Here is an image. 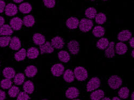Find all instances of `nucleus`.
I'll list each match as a JSON object with an SVG mask.
<instances>
[{
	"label": "nucleus",
	"mask_w": 134,
	"mask_h": 100,
	"mask_svg": "<svg viewBox=\"0 0 134 100\" xmlns=\"http://www.w3.org/2000/svg\"><path fill=\"white\" fill-rule=\"evenodd\" d=\"M5 98H6L5 93L2 90H0V100H3L5 99Z\"/></svg>",
	"instance_id": "obj_41"
},
{
	"label": "nucleus",
	"mask_w": 134,
	"mask_h": 100,
	"mask_svg": "<svg viewBox=\"0 0 134 100\" xmlns=\"http://www.w3.org/2000/svg\"><path fill=\"white\" fill-rule=\"evenodd\" d=\"M132 37V33L127 30L121 31L118 35V39L121 42L128 41Z\"/></svg>",
	"instance_id": "obj_12"
},
{
	"label": "nucleus",
	"mask_w": 134,
	"mask_h": 100,
	"mask_svg": "<svg viewBox=\"0 0 134 100\" xmlns=\"http://www.w3.org/2000/svg\"><path fill=\"white\" fill-rule=\"evenodd\" d=\"M3 74L5 78L11 79L14 78L15 75V71L12 68L7 67L3 70Z\"/></svg>",
	"instance_id": "obj_28"
},
{
	"label": "nucleus",
	"mask_w": 134,
	"mask_h": 100,
	"mask_svg": "<svg viewBox=\"0 0 134 100\" xmlns=\"http://www.w3.org/2000/svg\"><path fill=\"white\" fill-rule=\"evenodd\" d=\"M23 22V24L26 27H32L35 24V19L32 15H27L24 17Z\"/></svg>",
	"instance_id": "obj_20"
},
{
	"label": "nucleus",
	"mask_w": 134,
	"mask_h": 100,
	"mask_svg": "<svg viewBox=\"0 0 134 100\" xmlns=\"http://www.w3.org/2000/svg\"><path fill=\"white\" fill-rule=\"evenodd\" d=\"M128 50V47L126 44L122 42L117 43L115 46V52L119 55H125Z\"/></svg>",
	"instance_id": "obj_15"
},
{
	"label": "nucleus",
	"mask_w": 134,
	"mask_h": 100,
	"mask_svg": "<svg viewBox=\"0 0 134 100\" xmlns=\"http://www.w3.org/2000/svg\"><path fill=\"white\" fill-rule=\"evenodd\" d=\"M5 23V19L2 16H0V27L3 26Z\"/></svg>",
	"instance_id": "obj_42"
},
{
	"label": "nucleus",
	"mask_w": 134,
	"mask_h": 100,
	"mask_svg": "<svg viewBox=\"0 0 134 100\" xmlns=\"http://www.w3.org/2000/svg\"><path fill=\"white\" fill-rule=\"evenodd\" d=\"M25 75L23 73H19L14 77V83L16 85H21L24 82Z\"/></svg>",
	"instance_id": "obj_31"
},
{
	"label": "nucleus",
	"mask_w": 134,
	"mask_h": 100,
	"mask_svg": "<svg viewBox=\"0 0 134 100\" xmlns=\"http://www.w3.org/2000/svg\"><path fill=\"white\" fill-rule=\"evenodd\" d=\"M103 1H108V0H103Z\"/></svg>",
	"instance_id": "obj_49"
},
{
	"label": "nucleus",
	"mask_w": 134,
	"mask_h": 100,
	"mask_svg": "<svg viewBox=\"0 0 134 100\" xmlns=\"http://www.w3.org/2000/svg\"><path fill=\"white\" fill-rule=\"evenodd\" d=\"M13 1L15 2V3H21V2H23L24 0H13Z\"/></svg>",
	"instance_id": "obj_44"
},
{
	"label": "nucleus",
	"mask_w": 134,
	"mask_h": 100,
	"mask_svg": "<svg viewBox=\"0 0 134 100\" xmlns=\"http://www.w3.org/2000/svg\"><path fill=\"white\" fill-rule=\"evenodd\" d=\"M131 99L132 100H133L134 99V93L133 92L132 94H131Z\"/></svg>",
	"instance_id": "obj_46"
},
{
	"label": "nucleus",
	"mask_w": 134,
	"mask_h": 100,
	"mask_svg": "<svg viewBox=\"0 0 134 100\" xmlns=\"http://www.w3.org/2000/svg\"><path fill=\"white\" fill-rule=\"evenodd\" d=\"M39 55V51L38 49L35 47L30 48L26 52V56L31 60L37 58Z\"/></svg>",
	"instance_id": "obj_17"
},
{
	"label": "nucleus",
	"mask_w": 134,
	"mask_h": 100,
	"mask_svg": "<svg viewBox=\"0 0 134 100\" xmlns=\"http://www.w3.org/2000/svg\"><path fill=\"white\" fill-rule=\"evenodd\" d=\"M30 97L27 93L25 92H20L19 93L17 99L18 100H27L30 99Z\"/></svg>",
	"instance_id": "obj_39"
},
{
	"label": "nucleus",
	"mask_w": 134,
	"mask_h": 100,
	"mask_svg": "<svg viewBox=\"0 0 134 100\" xmlns=\"http://www.w3.org/2000/svg\"><path fill=\"white\" fill-rule=\"evenodd\" d=\"M85 15L86 17L89 19H93L97 15V10L95 8L92 7L88 8L85 10Z\"/></svg>",
	"instance_id": "obj_33"
},
{
	"label": "nucleus",
	"mask_w": 134,
	"mask_h": 100,
	"mask_svg": "<svg viewBox=\"0 0 134 100\" xmlns=\"http://www.w3.org/2000/svg\"><path fill=\"white\" fill-rule=\"evenodd\" d=\"M93 26V23L91 20L83 18L80 21L79 26L82 32H87L92 29Z\"/></svg>",
	"instance_id": "obj_3"
},
{
	"label": "nucleus",
	"mask_w": 134,
	"mask_h": 100,
	"mask_svg": "<svg viewBox=\"0 0 134 100\" xmlns=\"http://www.w3.org/2000/svg\"><path fill=\"white\" fill-rule=\"evenodd\" d=\"M69 51L73 55H76L80 51V44L76 40H71L68 43Z\"/></svg>",
	"instance_id": "obj_8"
},
{
	"label": "nucleus",
	"mask_w": 134,
	"mask_h": 100,
	"mask_svg": "<svg viewBox=\"0 0 134 100\" xmlns=\"http://www.w3.org/2000/svg\"><path fill=\"white\" fill-rule=\"evenodd\" d=\"M109 86L113 90H117L122 84V80L121 78L118 75H111L108 80Z\"/></svg>",
	"instance_id": "obj_2"
},
{
	"label": "nucleus",
	"mask_w": 134,
	"mask_h": 100,
	"mask_svg": "<svg viewBox=\"0 0 134 100\" xmlns=\"http://www.w3.org/2000/svg\"><path fill=\"white\" fill-rule=\"evenodd\" d=\"M26 57V51L23 48L16 52L15 54V58L17 61H21L25 60Z\"/></svg>",
	"instance_id": "obj_30"
},
{
	"label": "nucleus",
	"mask_w": 134,
	"mask_h": 100,
	"mask_svg": "<svg viewBox=\"0 0 134 100\" xmlns=\"http://www.w3.org/2000/svg\"><path fill=\"white\" fill-rule=\"evenodd\" d=\"M14 33L13 30L10 26L6 24L0 27V34L3 36H12Z\"/></svg>",
	"instance_id": "obj_16"
},
{
	"label": "nucleus",
	"mask_w": 134,
	"mask_h": 100,
	"mask_svg": "<svg viewBox=\"0 0 134 100\" xmlns=\"http://www.w3.org/2000/svg\"><path fill=\"white\" fill-rule=\"evenodd\" d=\"M91 1H95V0H91Z\"/></svg>",
	"instance_id": "obj_50"
},
{
	"label": "nucleus",
	"mask_w": 134,
	"mask_h": 100,
	"mask_svg": "<svg viewBox=\"0 0 134 100\" xmlns=\"http://www.w3.org/2000/svg\"><path fill=\"white\" fill-rule=\"evenodd\" d=\"M112 99H113V100H115V99L120 100V98H119V97H114L112 98Z\"/></svg>",
	"instance_id": "obj_45"
},
{
	"label": "nucleus",
	"mask_w": 134,
	"mask_h": 100,
	"mask_svg": "<svg viewBox=\"0 0 134 100\" xmlns=\"http://www.w3.org/2000/svg\"><path fill=\"white\" fill-rule=\"evenodd\" d=\"M64 66L60 63L54 64L51 68V72L55 77H60L63 74Z\"/></svg>",
	"instance_id": "obj_5"
},
{
	"label": "nucleus",
	"mask_w": 134,
	"mask_h": 100,
	"mask_svg": "<svg viewBox=\"0 0 134 100\" xmlns=\"http://www.w3.org/2000/svg\"><path fill=\"white\" fill-rule=\"evenodd\" d=\"M133 53H134V50H133L132 51V52H131V56H132L133 58L134 57V56H133V54H133Z\"/></svg>",
	"instance_id": "obj_48"
},
{
	"label": "nucleus",
	"mask_w": 134,
	"mask_h": 100,
	"mask_svg": "<svg viewBox=\"0 0 134 100\" xmlns=\"http://www.w3.org/2000/svg\"><path fill=\"white\" fill-rule=\"evenodd\" d=\"M18 9L20 13L24 14H26L30 13L31 11L32 8L31 5L29 3L25 2L20 4Z\"/></svg>",
	"instance_id": "obj_24"
},
{
	"label": "nucleus",
	"mask_w": 134,
	"mask_h": 100,
	"mask_svg": "<svg viewBox=\"0 0 134 100\" xmlns=\"http://www.w3.org/2000/svg\"><path fill=\"white\" fill-rule=\"evenodd\" d=\"M80 94V92L78 89L75 87H69L66 91L65 96L69 99H73L77 98Z\"/></svg>",
	"instance_id": "obj_10"
},
{
	"label": "nucleus",
	"mask_w": 134,
	"mask_h": 100,
	"mask_svg": "<svg viewBox=\"0 0 134 100\" xmlns=\"http://www.w3.org/2000/svg\"><path fill=\"white\" fill-rule=\"evenodd\" d=\"M19 93V88L17 86H12L8 91V94L11 97H16Z\"/></svg>",
	"instance_id": "obj_36"
},
{
	"label": "nucleus",
	"mask_w": 134,
	"mask_h": 100,
	"mask_svg": "<svg viewBox=\"0 0 134 100\" xmlns=\"http://www.w3.org/2000/svg\"><path fill=\"white\" fill-rule=\"evenodd\" d=\"M109 41L107 38H103L99 39L97 42V47L100 50H104L107 48L109 45Z\"/></svg>",
	"instance_id": "obj_26"
},
{
	"label": "nucleus",
	"mask_w": 134,
	"mask_h": 100,
	"mask_svg": "<svg viewBox=\"0 0 134 100\" xmlns=\"http://www.w3.org/2000/svg\"><path fill=\"white\" fill-rule=\"evenodd\" d=\"M100 86V80L97 77H93L87 84L86 90L90 92L97 90Z\"/></svg>",
	"instance_id": "obj_4"
},
{
	"label": "nucleus",
	"mask_w": 134,
	"mask_h": 100,
	"mask_svg": "<svg viewBox=\"0 0 134 100\" xmlns=\"http://www.w3.org/2000/svg\"><path fill=\"white\" fill-rule=\"evenodd\" d=\"M11 38L8 36H3L0 37V47L4 48L7 47L10 44Z\"/></svg>",
	"instance_id": "obj_35"
},
{
	"label": "nucleus",
	"mask_w": 134,
	"mask_h": 100,
	"mask_svg": "<svg viewBox=\"0 0 134 100\" xmlns=\"http://www.w3.org/2000/svg\"><path fill=\"white\" fill-rule=\"evenodd\" d=\"M58 57L60 61L64 63L68 62L70 59V55L69 54V53L64 50H62L59 52Z\"/></svg>",
	"instance_id": "obj_29"
},
{
	"label": "nucleus",
	"mask_w": 134,
	"mask_h": 100,
	"mask_svg": "<svg viewBox=\"0 0 134 100\" xmlns=\"http://www.w3.org/2000/svg\"><path fill=\"white\" fill-rule=\"evenodd\" d=\"M104 96V92L102 90H99L95 91L91 93L90 95V98L92 100H100L102 99Z\"/></svg>",
	"instance_id": "obj_27"
},
{
	"label": "nucleus",
	"mask_w": 134,
	"mask_h": 100,
	"mask_svg": "<svg viewBox=\"0 0 134 100\" xmlns=\"http://www.w3.org/2000/svg\"><path fill=\"white\" fill-rule=\"evenodd\" d=\"M74 73L77 80L80 81H85L88 77L87 70L82 66L76 67L74 70Z\"/></svg>",
	"instance_id": "obj_1"
},
{
	"label": "nucleus",
	"mask_w": 134,
	"mask_h": 100,
	"mask_svg": "<svg viewBox=\"0 0 134 100\" xmlns=\"http://www.w3.org/2000/svg\"><path fill=\"white\" fill-rule=\"evenodd\" d=\"M37 68L34 65H30L25 70V73L28 78L34 77L37 73Z\"/></svg>",
	"instance_id": "obj_19"
},
{
	"label": "nucleus",
	"mask_w": 134,
	"mask_h": 100,
	"mask_svg": "<svg viewBox=\"0 0 134 100\" xmlns=\"http://www.w3.org/2000/svg\"><path fill=\"white\" fill-rule=\"evenodd\" d=\"M5 8V3L2 0H0V14L3 13Z\"/></svg>",
	"instance_id": "obj_40"
},
{
	"label": "nucleus",
	"mask_w": 134,
	"mask_h": 100,
	"mask_svg": "<svg viewBox=\"0 0 134 100\" xmlns=\"http://www.w3.org/2000/svg\"><path fill=\"white\" fill-rule=\"evenodd\" d=\"M23 90L28 94H31L35 91L34 84L30 80L26 81L23 85Z\"/></svg>",
	"instance_id": "obj_25"
},
{
	"label": "nucleus",
	"mask_w": 134,
	"mask_h": 100,
	"mask_svg": "<svg viewBox=\"0 0 134 100\" xmlns=\"http://www.w3.org/2000/svg\"><path fill=\"white\" fill-rule=\"evenodd\" d=\"M10 47L14 50H18L21 47V42L19 39L16 37L11 39L10 42Z\"/></svg>",
	"instance_id": "obj_18"
},
{
	"label": "nucleus",
	"mask_w": 134,
	"mask_h": 100,
	"mask_svg": "<svg viewBox=\"0 0 134 100\" xmlns=\"http://www.w3.org/2000/svg\"><path fill=\"white\" fill-rule=\"evenodd\" d=\"M114 42L112 41L109 43L108 46L105 50V56L108 58H111L114 57L115 51V47H114Z\"/></svg>",
	"instance_id": "obj_13"
},
{
	"label": "nucleus",
	"mask_w": 134,
	"mask_h": 100,
	"mask_svg": "<svg viewBox=\"0 0 134 100\" xmlns=\"http://www.w3.org/2000/svg\"><path fill=\"white\" fill-rule=\"evenodd\" d=\"M33 40L37 45L41 46L44 43L46 39L40 33H36L33 37Z\"/></svg>",
	"instance_id": "obj_22"
},
{
	"label": "nucleus",
	"mask_w": 134,
	"mask_h": 100,
	"mask_svg": "<svg viewBox=\"0 0 134 100\" xmlns=\"http://www.w3.org/2000/svg\"><path fill=\"white\" fill-rule=\"evenodd\" d=\"M43 3L48 8H53L56 4L55 0H43Z\"/></svg>",
	"instance_id": "obj_38"
},
{
	"label": "nucleus",
	"mask_w": 134,
	"mask_h": 100,
	"mask_svg": "<svg viewBox=\"0 0 134 100\" xmlns=\"http://www.w3.org/2000/svg\"><path fill=\"white\" fill-rule=\"evenodd\" d=\"M10 25L13 30L19 31L21 29L22 26H23V22L20 18L14 17L11 19Z\"/></svg>",
	"instance_id": "obj_6"
},
{
	"label": "nucleus",
	"mask_w": 134,
	"mask_h": 100,
	"mask_svg": "<svg viewBox=\"0 0 134 100\" xmlns=\"http://www.w3.org/2000/svg\"><path fill=\"white\" fill-rule=\"evenodd\" d=\"M51 44L54 48L60 49L64 47V41L61 37L57 36L52 39Z\"/></svg>",
	"instance_id": "obj_11"
},
{
	"label": "nucleus",
	"mask_w": 134,
	"mask_h": 100,
	"mask_svg": "<svg viewBox=\"0 0 134 100\" xmlns=\"http://www.w3.org/2000/svg\"><path fill=\"white\" fill-rule=\"evenodd\" d=\"M95 20L97 24L99 25H102L106 21L107 18L104 14L102 13H100L96 15L95 17Z\"/></svg>",
	"instance_id": "obj_34"
},
{
	"label": "nucleus",
	"mask_w": 134,
	"mask_h": 100,
	"mask_svg": "<svg viewBox=\"0 0 134 100\" xmlns=\"http://www.w3.org/2000/svg\"><path fill=\"white\" fill-rule=\"evenodd\" d=\"M102 99H104V100H105V99H106V100H107V99L110 100V98H109V97H104L102 98Z\"/></svg>",
	"instance_id": "obj_47"
},
{
	"label": "nucleus",
	"mask_w": 134,
	"mask_h": 100,
	"mask_svg": "<svg viewBox=\"0 0 134 100\" xmlns=\"http://www.w3.org/2000/svg\"><path fill=\"white\" fill-rule=\"evenodd\" d=\"M80 21L76 17H70L67 19L66 21V25L69 29H76L79 26Z\"/></svg>",
	"instance_id": "obj_14"
},
{
	"label": "nucleus",
	"mask_w": 134,
	"mask_h": 100,
	"mask_svg": "<svg viewBox=\"0 0 134 100\" xmlns=\"http://www.w3.org/2000/svg\"><path fill=\"white\" fill-rule=\"evenodd\" d=\"M119 96L120 98L126 99L129 96V90L127 87H122L118 92Z\"/></svg>",
	"instance_id": "obj_32"
},
{
	"label": "nucleus",
	"mask_w": 134,
	"mask_h": 100,
	"mask_svg": "<svg viewBox=\"0 0 134 100\" xmlns=\"http://www.w3.org/2000/svg\"><path fill=\"white\" fill-rule=\"evenodd\" d=\"M75 75L71 70H66L63 72V79L67 83H72L75 80Z\"/></svg>",
	"instance_id": "obj_21"
},
{
	"label": "nucleus",
	"mask_w": 134,
	"mask_h": 100,
	"mask_svg": "<svg viewBox=\"0 0 134 100\" xmlns=\"http://www.w3.org/2000/svg\"><path fill=\"white\" fill-rule=\"evenodd\" d=\"M12 81L10 79L5 78L1 81V87L4 90H8L12 86Z\"/></svg>",
	"instance_id": "obj_37"
},
{
	"label": "nucleus",
	"mask_w": 134,
	"mask_h": 100,
	"mask_svg": "<svg viewBox=\"0 0 134 100\" xmlns=\"http://www.w3.org/2000/svg\"><path fill=\"white\" fill-rule=\"evenodd\" d=\"M92 33L94 37L97 38H100L104 36L105 30V28L101 26H97L93 29Z\"/></svg>",
	"instance_id": "obj_23"
},
{
	"label": "nucleus",
	"mask_w": 134,
	"mask_h": 100,
	"mask_svg": "<svg viewBox=\"0 0 134 100\" xmlns=\"http://www.w3.org/2000/svg\"><path fill=\"white\" fill-rule=\"evenodd\" d=\"M18 13L17 7L13 3L8 4L5 8V14L7 16L12 17Z\"/></svg>",
	"instance_id": "obj_7"
},
{
	"label": "nucleus",
	"mask_w": 134,
	"mask_h": 100,
	"mask_svg": "<svg viewBox=\"0 0 134 100\" xmlns=\"http://www.w3.org/2000/svg\"><path fill=\"white\" fill-rule=\"evenodd\" d=\"M129 41V43H130V45L132 48H134V38H131Z\"/></svg>",
	"instance_id": "obj_43"
},
{
	"label": "nucleus",
	"mask_w": 134,
	"mask_h": 100,
	"mask_svg": "<svg viewBox=\"0 0 134 100\" xmlns=\"http://www.w3.org/2000/svg\"><path fill=\"white\" fill-rule=\"evenodd\" d=\"M40 51L41 54H51L54 51V48L49 42H45L42 45L40 46Z\"/></svg>",
	"instance_id": "obj_9"
}]
</instances>
